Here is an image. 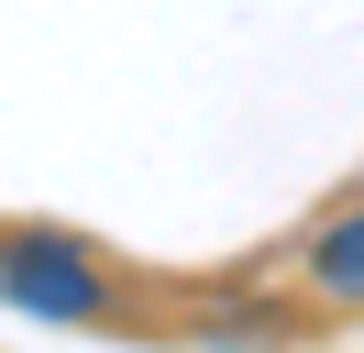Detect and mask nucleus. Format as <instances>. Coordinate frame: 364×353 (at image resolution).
<instances>
[{
    "label": "nucleus",
    "mask_w": 364,
    "mask_h": 353,
    "mask_svg": "<svg viewBox=\"0 0 364 353\" xmlns=\"http://www.w3.org/2000/svg\"><path fill=\"white\" fill-rule=\"evenodd\" d=\"M0 298L45 309V320H89L100 309V254H77L67 232H11L0 243Z\"/></svg>",
    "instance_id": "1"
},
{
    "label": "nucleus",
    "mask_w": 364,
    "mask_h": 353,
    "mask_svg": "<svg viewBox=\"0 0 364 353\" xmlns=\"http://www.w3.org/2000/svg\"><path fill=\"white\" fill-rule=\"evenodd\" d=\"M309 287L320 298H364V210H342L331 232L309 243Z\"/></svg>",
    "instance_id": "2"
}]
</instances>
